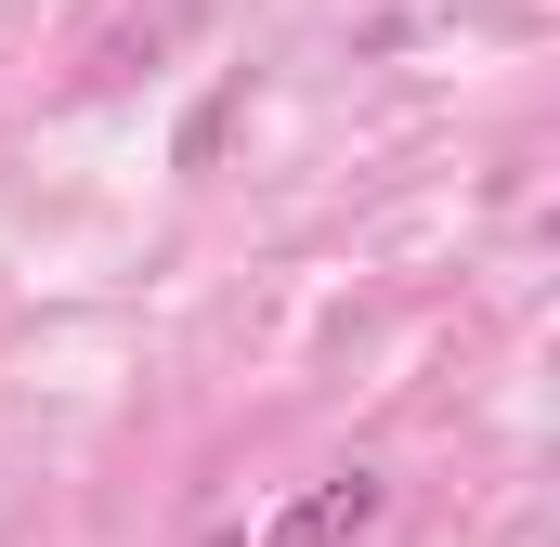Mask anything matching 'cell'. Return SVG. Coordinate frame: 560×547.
Instances as JSON below:
<instances>
[{
	"label": "cell",
	"instance_id": "2",
	"mask_svg": "<svg viewBox=\"0 0 560 547\" xmlns=\"http://www.w3.org/2000/svg\"><path fill=\"white\" fill-rule=\"evenodd\" d=\"M235 105H248V79H222V92H209V105L183 118V170H209V156H222V131H235Z\"/></svg>",
	"mask_w": 560,
	"mask_h": 547
},
{
	"label": "cell",
	"instance_id": "1",
	"mask_svg": "<svg viewBox=\"0 0 560 547\" xmlns=\"http://www.w3.org/2000/svg\"><path fill=\"white\" fill-rule=\"evenodd\" d=\"M378 509H392V482H378V469H339V482H313L300 509H275V535H261V547H352Z\"/></svg>",
	"mask_w": 560,
	"mask_h": 547
}]
</instances>
